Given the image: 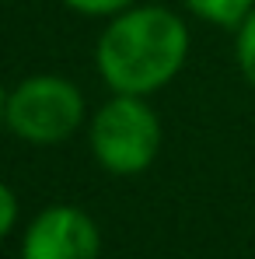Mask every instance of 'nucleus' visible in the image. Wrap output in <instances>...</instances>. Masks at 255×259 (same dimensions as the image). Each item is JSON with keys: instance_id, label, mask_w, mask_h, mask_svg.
Wrapping results in <instances>:
<instances>
[{"instance_id": "6", "label": "nucleus", "mask_w": 255, "mask_h": 259, "mask_svg": "<svg viewBox=\"0 0 255 259\" xmlns=\"http://www.w3.org/2000/svg\"><path fill=\"white\" fill-rule=\"evenodd\" d=\"M238 67H241L245 81L255 88V11L238 28Z\"/></svg>"}, {"instance_id": "9", "label": "nucleus", "mask_w": 255, "mask_h": 259, "mask_svg": "<svg viewBox=\"0 0 255 259\" xmlns=\"http://www.w3.org/2000/svg\"><path fill=\"white\" fill-rule=\"evenodd\" d=\"M7 123V98H4V91H0V126Z\"/></svg>"}, {"instance_id": "8", "label": "nucleus", "mask_w": 255, "mask_h": 259, "mask_svg": "<svg viewBox=\"0 0 255 259\" xmlns=\"http://www.w3.org/2000/svg\"><path fill=\"white\" fill-rule=\"evenodd\" d=\"M14 221H18V200H14V193L0 182V238L14 228Z\"/></svg>"}, {"instance_id": "1", "label": "nucleus", "mask_w": 255, "mask_h": 259, "mask_svg": "<svg viewBox=\"0 0 255 259\" xmlns=\"http://www.w3.org/2000/svg\"><path fill=\"white\" fill-rule=\"evenodd\" d=\"M189 32L165 7H129L98 42V70L116 95H150L182 70Z\"/></svg>"}, {"instance_id": "2", "label": "nucleus", "mask_w": 255, "mask_h": 259, "mask_svg": "<svg viewBox=\"0 0 255 259\" xmlns=\"http://www.w3.org/2000/svg\"><path fill=\"white\" fill-rule=\"evenodd\" d=\"M91 151L109 172L136 175L161 151V123L140 95H116L91 123Z\"/></svg>"}, {"instance_id": "5", "label": "nucleus", "mask_w": 255, "mask_h": 259, "mask_svg": "<svg viewBox=\"0 0 255 259\" xmlns=\"http://www.w3.org/2000/svg\"><path fill=\"white\" fill-rule=\"evenodd\" d=\"M189 11L224 28H241V21L255 11V0H185Z\"/></svg>"}, {"instance_id": "3", "label": "nucleus", "mask_w": 255, "mask_h": 259, "mask_svg": "<svg viewBox=\"0 0 255 259\" xmlns=\"http://www.w3.org/2000/svg\"><path fill=\"white\" fill-rule=\"evenodd\" d=\"M84 119L81 91L63 77H28L7 95V126L28 144H60Z\"/></svg>"}, {"instance_id": "4", "label": "nucleus", "mask_w": 255, "mask_h": 259, "mask_svg": "<svg viewBox=\"0 0 255 259\" xmlns=\"http://www.w3.org/2000/svg\"><path fill=\"white\" fill-rule=\"evenodd\" d=\"M101 238L77 207H49L25 231V259H98Z\"/></svg>"}, {"instance_id": "7", "label": "nucleus", "mask_w": 255, "mask_h": 259, "mask_svg": "<svg viewBox=\"0 0 255 259\" xmlns=\"http://www.w3.org/2000/svg\"><path fill=\"white\" fill-rule=\"evenodd\" d=\"M67 4L84 14H123V11H129L133 0H67Z\"/></svg>"}]
</instances>
